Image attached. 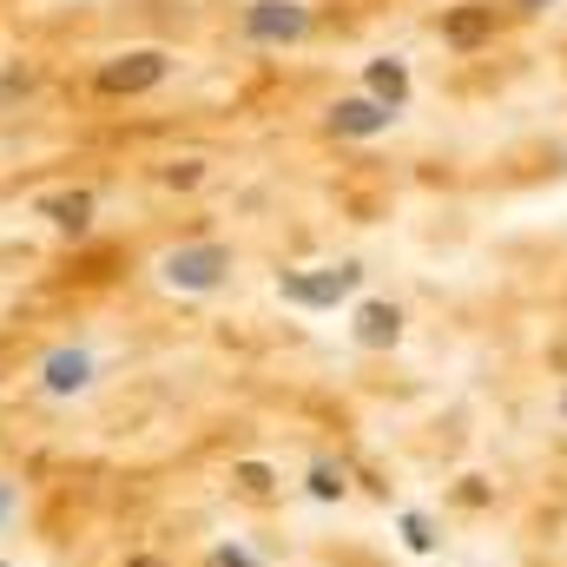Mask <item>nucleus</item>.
I'll list each match as a JSON object with an SVG mask.
<instances>
[{"instance_id":"obj_1","label":"nucleus","mask_w":567,"mask_h":567,"mask_svg":"<svg viewBox=\"0 0 567 567\" xmlns=\"http://www.w3.org/2000/svg\"><path fill=\"white\" fill-rule=\"evenodd\" d=\"M303 33H310L303 0H251L245 7V40H258V47H297Z\"/></svg>"},{"instance_id":"obj_2","label":"nucleus","mask_w":567,"mask_h":567,"mask_svg":"<svg viewBox=\"0 0 567 567\" xmlns=\"http://www.w3.org/2000/svg\"><path fill=\"white\" fill-rule=\"evenodd\" d=\"M225 271H231V251L225 245H178L158 265V278L172 284V290H212V284H225Z\"/></svg>"},{"instance_id":"obj_3","label":"nucleus","mask_w":567,"mask_h":567,"mask_svg":"<svg viewBox=\"0 0 567 567\" xmlns=\"http://www.w3.org/2000/svg\"><path fill=\"white\" fill-rule=\"evenodd\" d=\"M165 73H172V60L158 53V47H140V53H113L106 66H100V93H152V86H165Z\"/></svg>"},{"instance_id":"obj_4","label":"nucleus","mask_w":567,"mask_h":567,"mask_svg":"<svg viewBox=\"0 0 567 567\" xmlns=\"http://www.w3.org/2000/svg\"><path fill=\"white\" fill-rule=\"evenodd\" d=\"M390 120H396V106H383V100H337V106H330V133H337V140L390 133Z\"/></svg>"},{"instance_id":"obj_5","label":"nucleus","mask_w":567,"mask_h":567,"mask_svg":"<svg viewBox=\"0 0 567 567\" xmlns=\"http://www.w3.org/2000/svg\"><path fill=\"white\" fill-rule=\"evenodd\" d=\"M488 33H495V7H482V0H468V7H455L442 20V40L449 47H482Z\"/></svg>"},{"instance_id":"obj_6","label":"nucleus","mask_w":567,"mask_h":567,"mask_svg":"<svg viewBox=\"0 0 567 567\" xmlns=\"http://www.w3.org/2000/svg\"><path fill=\"white\" fill-rule=\"evenodd\" d=\"M47 390L53 396H66V390H86V377H93V357L86 350H60V357H47Z\"/></svg>"},{"instance_id":"obj_7","label":"nucleus","mask_w":567,"mask_h":567,"mask_svg":"<svg viewBox=\"0 0 567 567\" xmlns=\"http://www.w3.org/2000/svg\"><path fill=\"white\" fill-rule=\"evenodd\" d=\"M47 218H53L60 231H86V225H93V192H60V198H47Z\"/></svg>"},{"instance_id":"obj_8","label":"nucleus","mask_w":567,"mask_h":567,"mask_svg":"<svg viewBox=\"0 0 567 567\" xmlns=\"http://www.w3.org/2000/svg\"><path fill=\"white\" fill-rule=\"evenodd\" d=\"M370 86L383 93V106H403V100H410V73H403L396 60H377V66H370Z\"/></svg>"},{"instance_id":"obj_9","label":"nucleus","mask_w":567,"mask_h":567,"mask_svg":"<svg viewBox=\"0 0 567 567\" xmlns=\"http://www.w3.org/2000/svg\"><path fill=\"white\" fill-rule=\"evenodd\" d=\"M522 13H542V7H561V0H515Z\"/></svg>"},{"instance_id":"obj_10","label":"nucleus","mask_w":567,"mask_h":567,"mask_svg":"<svg viewBox=\"0 0 567 567\" xmlns=\"http://www.w3.org/2000/svg\"><path fill=\"white\" fill-rule=\"evenodd\" d=\"M7 508H13V488H0V515H7Z\"/></svg>"}]
</instances>
